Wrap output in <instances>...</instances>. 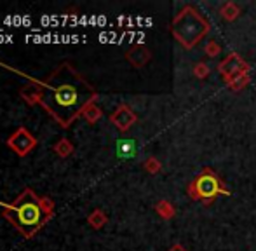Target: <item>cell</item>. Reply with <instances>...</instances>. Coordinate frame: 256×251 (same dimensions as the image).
Returning <instances> with one entry per match:
<instances>
[{"label": "cell", "mask_w": 256, "mask_h": 251, "mask_svg": "<svg viewBox=\"0 0 256 251\" xmlns=\"http://www.w3.org/2000/svg\"><path fill=\"white\" fill-rule=\"evenodd\" d=\"M98 91L75 70L72 63H61L42 82L40 105L63 129L70 128L89 103H96Z\"/></svg>", "instance_id": "obj_1"}, {"label": "cell", "mask_w": 256, "mask_h": 251, "mask_svg": "<svg viewBox=\"0 0 256 251\" xmlns=\"http://www.w3.org/2000/svg\"><path fill=\"white\" fill-rule=\"evenodd\" d=\"M4 218L9 220L26 239L34 238L49 220L48 214L42 211L38 197L32 188H24L18 199L4 210Z\"/></svg>", "instance_id": "obj_2"}, {"label": "cell", "mask_w": 256, "mask_h": 251, "mask_svg": "<svg viewBox=\"0 0 256 251\" xmlns=\"http://www.w3.org/2000/svg\"><path fill=\"white\" fill-rule=\"evenodd\" d=\"M169 30L176 42L190 51L211 32V24L194 6H185L171 21Z\"/></svg>", "instance_id": "obj_3"}, {"label": "cell", "mask_w": 256, "mask_h": 251, "mask_svg": "<svg viewBox=\"0 0 256 251\" xmlns=\"http://www.w3.org/2000/svg\"><path fill=\"white\" fill-rule=\"evenodd\" d=\"M186 194H188V197L192 200H200L204 204H211L218 196H230V190L223 185L222 178L211 168H204L188 184Z\"/></svg>", "instance_id": "obj_4"}, {"label": "cell", "mask_w": 256, "mask_h": 251, "mask_svg": "<svg viewBox=\"0 0 256 251\" xmlns=\"http://www.w3.org/2000/svg\"><path fill=\"white\" fill-rule=\"evenodd\" d=\"M6 143H7V146L20 157L28 156V154L37 146V140H35V136L32 134L26 128H18L16 131L7 138Z\"/></svg>", "instance_id": "obj_5"}, {"label": "cell", "mask_w": 256, "mask_h": 251, "mask_svg": "<svg viewBox=\"0 0 256 251\" xmlns=\"http://www.w3.org/2000/svg\"><path fill=\"white\" fill-rule=\"evenodd\" d=\"M250 70H251L250 63L244 62L240 58V54H237V52H230L223 62L218 63V72L223 77V80L237 74H250Z\"/></svg>", "instance_id": "obj_6"}, {"label": "cell", "mask_w": 256, "mask_h": 251, "mask_svg": "<svg viewBox=\"0 0 256 251\" xmlns=\"http://www.w3.org/2000/svg\"><path fill=\"white\" fill-rule=\"evenodd\" d=\"M110 122L115 126L120 132H128L136 122H138V116L129 105L122 103L115 108V112L110 116Z\"/></svg>", "instance_id": "obj_7"}, {"label": "cell", "mask_w": 256, "mask_h": 251, "mask_svg": "<svg viewBox=\"0 0 256 251\" xmlns=\"http://www.w3.org/2000/svg\"><path fill=\"white\" fill-rule=\"evenodd\" d=\"M126 60H128L134 68H143L150 60H152V52H150V49L146 48V46L134 44L128 52H126Z\"/></svg>", "instance_id": "obj_8"}, {"label": "cell", "mask_w": 256, "mask_h": 251, "mask_svg": "<svg viewBox=\"0 0 256 251\" xmlns=\"http://www.w3.org/2000/svg\"><path fill=\"white\" fill-rule=\"evenodd\" d=\"M20 96L24 103L28 105H37L42 100V84H37V82H28L23 88L20 89Z\"/></svg>", "instance_id": "obj_9"}, {"label": "cell", "mask_w": 256, "mask_h": 251, "mask_svg": "<svg viewBox=\"0 0 256 251\" xmlns=\"http://www.w3.org/2000/svg\"><path fill=\"white\" fill-rule=\"evenodd\" d=\"M225 84L230 91L234 92H239L242 89H246L248 86L251 84V75L250 74H237V75H232V77L225 78Z\"/></svg>", "instance_id": "obj_10"}, {"label": "cell", "mask_w": 256, "mask_h": 251, "mask_svg": "<svg viewBox=\"0 0 256 251\" xmlns=\"http://www.w3.org/2000/svg\"><path fill=\"white\" fill-rule=\"evenodd\" d=\"M154 210H155V213L158 214V216L162 218V220H172V218L176 216V208H174V204H171L168 199H160V200H157L155 202V206H154Z\"/></svg>", "instance_id": "obj_11"}, {"label": "cell", "mask_w": 256, "mask_h": 251, "mask_svg": "<svg viewBox=\"0 0 256 251\" xmlns=\"http://www.w3.org/2000/svg\"><path fill=\"white\" fill-rule=\"evenodd\" d=\"M240 7L237 6L236 2H225L222 7H220V14H222V18L225 21H228V23H232V21H236L237 18L240 16Z\"/></svg>", "instance_id": "obj_12"}, {"label": "cell", "mask_w": 256, "mask_h": 251, "mask_svg": "<svg viewBox=\"0 0 256 251\" xmlns=\"http://www.w3.org/2000/svg\"><path fill=\"white\" fill-rule=\"evenodd\" d=\"M52 150H54V154H58V157L66 159V157H70L72 154H74V143L66 138H60L56 143H54Z\"/></svg>", "instance_id": "obj_13"}, {"label": "cell", "mask_w": 256, "mask_h": 251, "mask_svg": "<svg viewBox=\"0 0 256 251\" xmlns=\"http://www.w3.org/2000/svg\"><path fill=\"white\" fill-rule=\"evenodd\" d=\"M82 117H84L89 124H96L103 117V110L100 108L96 103H89V105L82 110Z\"/></svg>", "instance_id": "obj_14"}, {"label": "cell", "mask_w": 256, "mask_h": 251, "mask_svg": "<svg viewBox=\"0 0 256 251\" xmlns=\"http://www.w3.org/2000/svg\"><path fill=\"white\" fill-rule=\"evenodd\" d=\"M106 222H108V216H106V213H104L103 210H94L88 216V224L91 225L94 230H100V228H103L104 225H106Z\"/></svg>", "instance_id": "obj_15"}, {"label": "cell", "mask_w": 256, "mask_h": 251, "mask_svg": "<svg viewBox=\"0 0 256 251\" xmlns=\"http://www.w3.org/2000/svg\"><path fill=\"white\" fill-rule=\"evenodd\" d=\"M143 168H145L146 173L157 174V173H160V170H162V162L155 156H150L148 159H146L145 162H143Z\"/></svg>", "instance_id": "obj_16"}, {"label": "cell", "mask_w": 256, "mask_h": 251, "mask_svg": "<svg viewBox=\"0 0 256 251\" xmlns=\"http://www.w3.org/2000/svg\"><path fill=\"white\" fill-rule=\"evenodd\" d=\"M209 74H211V68H209L208 63L199 62V63L194 64V75H196L199 80H204V78H208Z\"/></svg>", "instance_id": "obj_17"}, {"label": "cell", "mask_w": 256, "mask_h": 251, "mask_svg": "<svg viewBox=\"0 0 256 251\" xmlns=\"http://www.w3.org/2000/svg\"><path fill=\"white\" fill-rule=\"evenodd\" d=\"M38 202H40V208L42 211H44L46 214H48L49 218L54 214V208H56V204H54V200L51 199V197L44 196V197H38Z\"/></svg>", "instance_id": "obj_18"}, {"label": "cell", "mask_w": 256, "mask_h": 251, "mask_svg": "<svg viewBox=\"0 0 256 251\" xmlns=\"http://www.w3.org/2000/svg\"><path fill=\"white\" fill-rule=\"evenodd\" d=\"M204 52L209 58H216V56H220V52H222V46L216 40H209L208 44L204 46Z\"/></svg>", "instance_id": "obj_19"}, {"label": "cell", "mask_w": 256, "mask_h": 251, "mask_svg": "<svg viewBox=\"0 0 256 251\" xmlns=\"http://www.w3.org/2000/svg\"><path fill=\"white\" fill-rule=\"evenodd\" d=\"M134 148H132L131 142H120L118 143V156L120 157H131Z\"/></svg>", "instance_id": "obj_20"}, {"label": "cell", "mask_w": 256, "mask_h": 251, "mask_svg": "<svg viewBox=\"0 0 256 251\" xmlns=\"http://www.w3.org/2000/svg\"><path fill=\"white\" fill-rule=\"evenodd\" d=\"M169 251H186L185 246H182V244H174V246H171L169 248Z\"/></svg>", "instance_id": "obj_21"}]
</instances>
